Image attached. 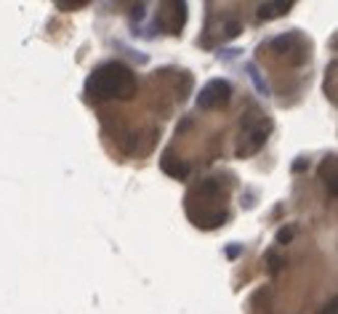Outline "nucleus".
I'll use <instances>...</instances> for the list:
<instances>
[{
	"instance_id": "4",
	"label": "nucleus",
	"mask_w": 338,
	"mask_h": 314,
	"mask_svg": "<svg viewBox=\"0 0 338 314\" xmlns=\"http://www.w3.org/2000/svg\"><path fill=\"white\" fill-rule=\"evenodd\" d=\"M272 51H274V53H279V56L298 53L296 59H298V62H304V59H306L309 45L304 43V38H301L298 32H285V35H279V38H274V40H272Z\"/></svg>"
},
{
	"instance_id": "3",
	"label": "nucleus",
	"mask_w": 338,
	"mask_h": 314,
	"mask_svg": "<svg viewBox=\"0 0 338 314\" xmlns=\"http://www.w3.org/2000/svg\"><path fill=\"white\" fill-rule=\"evenodd\" d=\"M232 96V85L227 80H211L208 85H203L200 96H197V104L203 109H216V107H224Z\"/></svg>"
},
{
	"instance_id": "5",
	"label": "nucleus",
	"mask_w": 338,
	"mask_h": 314,
	"mask_svg": "<svg viewBox=\"0 0 338 314\" xmlns=\"http://www.w3.org/2000/svg\"><path fill=\"white\" fill-rule=\"evenodd\" d=\"M290 8H293V3H264L259 8V19H272L279 14H288Z\"/></svg>"
},
{
	"instance_id": "2",
	"label": "nucleus",
	"mask_w": 338,
	"mask_h": 314,
	"mask_svg": "<svg viewBox=\"0 0 338 314\" xmlns=\"http://www.w3.org/2000/svg\"><path fill=\"white\" fill-rule=\"evenodd\" d=\"M272 131V120L266 118L264 112L259 109H250L242 120V131H240V147H237V155L240 157H248V155H256L259 149L264 147L266 136Z\"/></svg>"
},
{
	"instance_id": "7",
	"label": "nucleus",
	"mask_w": 338,
	"mask_h": 314,
	"mask_svg": "<svg viewBox=\"0 0 338 314\" xmlns=\"http://www.w3.org/2000/svg\"><path fill=\"white\" fill-rule=\"evenodd\" d=\"M269 264H272V272H277V269H279V266H283V261H279V259H277V255H274V253L269 255Z\"/></svg>"
},
{
	"instance_id": "1",
	"label": "nucleus",
	"mask_w": 338,
	"mask_h": 314,
	"mask_svg": "<svg viewBox=\"0 0 338 314\" xmlns=\"http://www.w3.org/2000/svg\"><path fill=\"white\" fill-rule=\"evenodd\" d=\"M91 99L107 101V99H131L136 94V75L123 62H107L96 67L86 83Z\"/></svg>"
},
{
	"instance_id": "8",
	"label": "nucleus",
	"mask_w": 338,
	"mask_h": 314,
	"mask_svg": "<svg viewBox=\"0 0 338 314\" xmlns=\"http://www.w3.org/2000/svg\"><path fill=\"white\" fill-rule=\"evenodd\" d=\"M320 314H335V298H333V301H330V304H328V306H325V309H322Z\"/></svg>"
},
{
	"instance_id": "6",
	"label": "nucleus",
	"mask_w": 338,
	"mask_h": 314,
	"mask_svg": "<svg viewBox=\"0 0 338 314\" xmlns=\"http://www.w3.org/2000/svg\"><path fill=\"white\" fill-rule=\"evenodd\" d=\"M162 170L171 173V176H176V179H184L186 173H189V165H184V162H171V157L165 155L162 157Z\"/></svg>"
}]
</instances>
